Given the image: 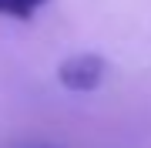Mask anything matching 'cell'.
<instances>
[{
  "instance_id": "cell-2",
  "label": "cell",
  "mask_w": 151,
  "mask_h": 148,
  "mask_svg": "<svg viewBox=\"0 0 151 148\" xmlns=\"http://www.w3.org/2000/svg\"><path fill=\"white\" fill-rule=\"evenodd\" d=\"M47 0H0V14L4 17H14V20H27L40 10Z\"/></svg>"
},
{
  "instance_id": "cell-1",
  "label": "cell",
  "mask_w": 151,
  "mask_h": 148,
  "mask_svg": "<svg viewBox=\"0 0 151 148\" xmlns=\"http://www.w3.org/2000/svg\"><path fill=\"white\" fill-rule=\"evenodd\" d=\"M104 61L97 57V54H74V57H67L64 64L57 67V81L64 84L67 91H94L97 84L104 81Z\"/></svg>"
}]
</instances>
